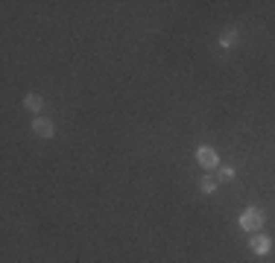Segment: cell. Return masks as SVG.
Returning a JSON list of instances; mask_svg holds the SVG:
<instances>
[{
	"label": "cell",
	"instance_id": "obj_1",
	"mask_svg": "<svg viewBox=\"0 0 275 263\" xmlns=\"http://www.w3.org/2000/svg\"><path fill=\"white\" fill-rule=\"evenodd\" d=\"M237 223H240V228H243V231H258V228H264L267 217H264V211H261V208H255V205H252V208H246V211L240 214V220H237Z\"/></svg>",
	"mask_w": 275,
	"mask_h": 263
},
{
	"label": "cell",
	"instance_id": "obj_2",
	"mask_svg": "<svg viewBox=\"0 0 275 263\" xmlns=\"http://www.w3.org/2000/svg\"><path fill=\"white\" fill-rule=\"evenodd\" d=\"M196 161H199L205 170H214V167L220 164V155H217L214 146H199V149H196Z\"/></svg>",
	"mask_w": 275,
	"mask_h": 263
},
{
	"label": "cell",
	"instance_id": "obj_3",
	"mask_svg": "<svg viewBox=\"0 0 275 263\" xmlns=\"http://www.w3.org/2000/svg\"><path fill=\"white\" fill-rule=\"evenodd\" d=\"M249 249H252V255H270L273 240H270L267 234H255V237L249 240Z\"/></svg>",
	"mask_w": 275,
	"mask_h": 263
},
{
	"label": "cell",
	"instance_id": "obj_4",
	"mask_svg": "<svg viewBox=\"0 0 275 263\" xmlns=\"http://www.w3.org/2000/svg\"><path fill=\"white\" fill-rule=\"evenodd\" d=\"M32 132L38 138H53V123L44 120V117H38V120H32Z\"/></svg>",
	"mask_w": 275,
	"mask_h": 263
},
{
	"label": "cell",
	"instance_id": "obj_5",
	"mask_svg": "<svg viewBox=\"0 0 275 263\" xmlns=\"http://www.w3.org/2000/svg\"><path fill=\"white\" fill-rule=\"evenodd\" d=\"M23 105H26L29 111H41V108H44V100H41V94H26V97H23Z\"/></svg>",
	"mask_w": 275,
	"mask_h": 263
},
{
	"label": "cell",
	"instance_id": "obj_6",
	"mask_svg": "<svg viewBox=\"0 0 275 263\" xmlns=\"http://www.w3.org/2000/svg\"><path fill=\"white\" fill-rule=\"evenodd\" d=\"M220 44H223L226 50H232V47H237V32H234V29H229V32H226V35L220 38Z\"/></svg>",
	"mask_w": 275,
	"mask_h": 263
},
{
	"label": "cell",
	"instance_id": "obj_7",
	"mask_svg": "<svg viewBox=\"0 0 275 263\" xmlns=\"http://www.w3.org/2000/svg\"><path fill=\"white\" fill-rule=\"evenodd\" d=\"M199 190H202V193H214V190H217V182H214V179H208V176H205V179H202V182H199Z\"/></svg>",
	"mask_w": 275,
	"mask_h": 263
},
{
	"label": "cell",
	"instance_id": "obj_8",
	"mask_svg": "<svg viewBox=\"0 0 275 263\" xmlns=\"http://www.w3.org/2000/svg\"><path fill=\"white\" fill-rule=\"evenodd\" d=\"M234 173H237L234 167H223V170H220V182H232V179H234Z\"/></svg>",
	"mask_w": 275,
	"mask_h": 263
}]
</instances>
